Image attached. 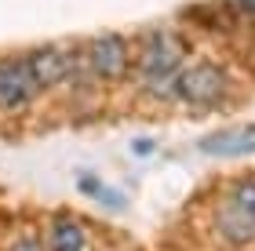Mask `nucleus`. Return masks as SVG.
<instances>
[{
	"mask_svg": "<svg viewBox=\"0 0 255 251\" xmlns=\"http://www.w3.org/2000/svg\"><path fill=\"white\" fill-rule=\"evenodd\" d=\"M4 251H48V248H44V241H40L37 233H18Z\"/></svg>",
	"mask_w": 255,
	"mask_h": 251,
	"instance_id": "nucleus-10",
	"label": "nucleus"
},
{
	"mask_svg": "<svg viewBox=\"0 0 255 251\" xmlns=\"http://www.w3.org/2000/svg\"><path fill=\"white\" fill-rule=\"evenodd\" d=\"M230 95H234L230 70L212 62V59H201V62H186V70L179 77L175 102L179 106H190V109H219Z\"/></svg>",
	"mask_w": 255,
	"mask_h": 251,
	"instance_id": "nucleus-3",
	"label": "nucleus"
},
{
	"mask_svg": "<svg viewBox=\"0 0 255 251\" xmlns=\"http://www.w3.org/2000/svg\"><path fill=\"white\" fill-rule=\"evenodd\" d=\"M153 150H157L153 139H135V142H131V153H135V157H149Z\"/></svg>",
	"mask_w": 255,
	"mask_h": 251,
	"instance_id": "nucleus-12",
	"label": "nucleus"
},
{
	"mask_svg": "<svg viewBox=\"0 0 255 251\" xmlns=\"http://www.w3.org/2000/svg\"><path fill=\"white\" fill-rule=\"evenodd\" d=\"M230 7H234L237 15H245V18L255 22V0H230Z\"/></svg>",
	"mask_w": 255,
	"mask_h": 251,
	"instance_id": "nucleus-11",
	"label": "nucleus"
},
{
	"mask_svg": "<svg viewBox=\"0 0 255 251\" xmlns=\"http://www.w3.org/2000/svg\"><path fill=\"white\" fill-rule=\"evenodd\" d=\"M212 226L226 248L255 244V175H241L223 189L212 211Z\"/></svg>",
	"mask_w": 255,
	"mask_h": 251,
	"instance_id": "nucleus-2",
	"label": "nucleus"
},
{
	"mask_svg": "<svg viewBox=\"0 0 255 251\" xmlns=\"http://www.w3.org/2000/svg\"><path fill=\"white\" fill-rule=\"evenodd\" d=\"M186 62H190L186 59V40H182L175 29H168V26H153L142 37V44H138L131 77L149 98L175 102L179 77L186 70Z\"/></svg>",
	"mask_w": 255,
	"mask_h": 251,
	"instance_id": "nucleus-1",
	"label": "nucleus"
},
{
	"mask_svg": "<svg viewBox=\"0 0 255 251\" xmlns=\"http://www.w3.org/2000/svg\"><path fill=\"white\" fill-rule=\"evenodd\" d=\"M201 153L219 157V161H241V157H255V124H237V128H223L204 135Z\"/></svg>",
	"mask_w": 255,
	"mask_h": 251,
	"instance_id": "nucleus-7",
	"label": "nucleus"
},
{
	"mask_svg": "<svg viewBox=\"0 0 255 251\" xmlns=\"http://www.w3.org/2000/svg\"><path fill=\"white\" fill-rule=\"evenodd\" d=\"M84 59L99 84H124L135 66V48L124 33H99L84 44Z\"/></svg>",
	"mask_w": 255,
	"mask_h": 251,
	"instance_id": "nucleus-4",
	"label": "nucleus"
},
{
	"mask_svg": "<svg viewBox=\"0 0 255 251\" xmlns=\"http://www.w3.org/2000/svg\"><path fill=\"white\" fill-rule=\"evenodd\" d=\"M77 189L84 193L88 200H95V204H102V208H110V211H117V208H124V197H121V189H113L110 182H102L99 175H91V171H80L77 175Z\"/></svg>",
	"mask_w": 255,
	"mask_h": 251,
	"instance_id": "nucleus-9",
	"label": "nucleus"
},
{
	"mask_svg": "<svg viewBox=\"0 0 255 251\" xmlns=\"http://www.w3.org/2000/svg\"><path fill=\"white\" fill-rule=\"evenodd\" d=\"M44 95L26 55H0V117L26 113Z\"/></svg>",
	"mask_w": 255,
	"mask_h": 251,
	"instance_id": "nucleus-5",
	"label": "nucleus"
},
{
	"mask_svg": "<svg viewBox=\"0 0 255 251\" xmlns=\"http://www.w3.org/2000/svg\"><path fill=\"white\" fill-rule=\"evenodd\" d=\"M48 251H88V230L77 215H55L44 233Z\"/></svg>",
	"mask_w": 255,
	"mask_h": 251,
	"instance_id": "nucleus-8",
	"label": "nucleus"
},
{
	"mask_svg": "<svg viewBox=\"0 0 255 251\" xmlns=\"http://www.w3.org/2000/svg\"><path fill=\"white\" fill-rule=\"evenodd\" d=\"M73 51L77 48H66V44H40V48L26 51L40 91L69 87V77H73Z\"/></svg>",
	"mask_w": 255,
	"mask_h": 251,
	"instance_id": "nucleus-6",
	"label": "nucleus"
}]
</instances>
